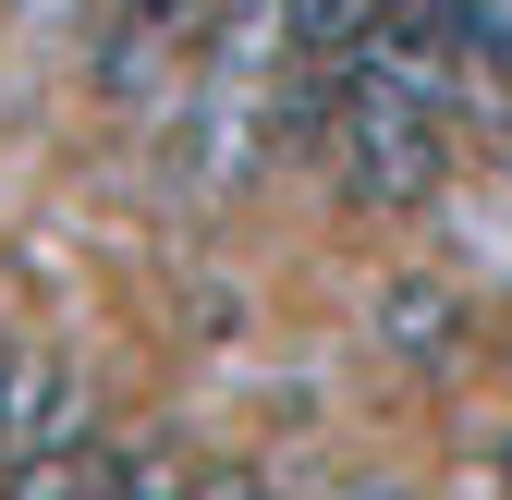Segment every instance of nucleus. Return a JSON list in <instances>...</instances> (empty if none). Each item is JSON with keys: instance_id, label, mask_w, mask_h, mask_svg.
Wrapping results in <instances>:
<instances>
[{"instance_id": "1", "label": "nucleus", "mask_w": 512, "mask_h": 500, "mask_svg": "<svg viewBox=\"0 0 512 500\" xmlns=\"http://www.w3.org/2000/svg\"><path fill=\"white\" fill-rule=\"evenodd\" d=\"M330 159L366 208H415L439 171H452V135H439V110L403 98V86H366L342 74V110H330Z\"/></svg>"}, {"instance_id": "2", "label": "nucleus", "mask_w": 512, "mask_h": 500, "mask_svg": "<svg viewBox=\"0 0 512 500\" xmlns=\"http://www.w3.org/2000/svg\"><path fill=\"white\" fill-rule=\"evenodd\" d=\"M135 476H147V452H122V440H98V427H74V440L0 464V500H135Z\"/></svg>"}]
</instances>
